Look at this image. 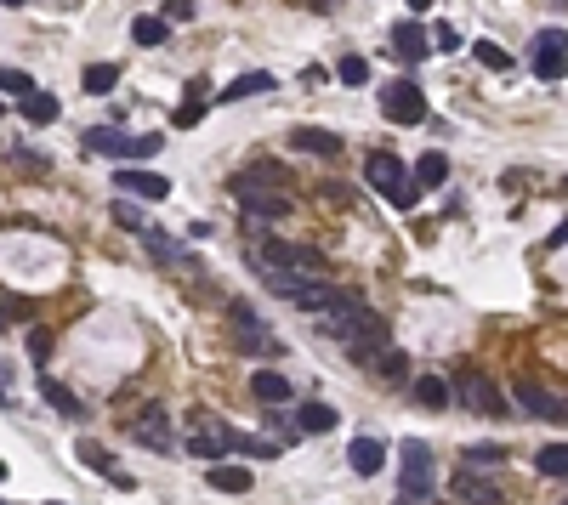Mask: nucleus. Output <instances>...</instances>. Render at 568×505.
Instances as JSON below:
<instances>
[{
    "mask_svg": "<svg viewBox=\"0 0 568 505\" xmlns=\"http://www.w3.org/2000/svg\"><path fill=\"white\" fill-rule=\"evenodd\" d=\"M364 182H370L381 199H392L398 210H415L421 205V193H426L421 182H409V171H404V159L398 154H370L364 159Z\"/></svg>",
    "mask_w": 568,
    "mask_h": 505,
    "instance_id": "f257e3e1",
    "label": "nucleus"
},
{
    "mask_svg": "<svg viewBox=\"0 0 568 505\" xmlns=\"http://www.w3.org/2000/svg\"><path fill=\"white\" fill-rule=\"evenodd\" d=\"M228 188H233V199H239V210H245V216H256V222H284V216H290V199H284V188H273V182H256L250 171H233Z\"/></svg>",
    "mask_w": 568,
    "mask_h": 505,
    "instance_id": "f03ea898",
    "label": "nucleus"
},
{
    "mask_svg": "<svg viewBox=\"0 0 568 505\" xmlns=\"http://www.w3.org/2000/svg\"><path fill=\"white\" fill-rule=\"evenodd\" d=\"M313 324H319V335H336V341H353L364 324H370V307L353 296V290H336V296L324 301V307H313Z\"/></svg>",
    "mask_w": 568,
    "mask_h": 505,
    "instance_id": "7ed1b4c3",
    "label": "nucleus"
},
{
    "mask_svg": "<svg viewBox=\"0 0 568 505\" xmlns=\"http://www.w3.org/2000/svg\"><path fill=\"white\" fill-rule=\"evenodd\" d=\"M381 114H387L392 125H421L426 120L421 86H409V80H387V86H381Z\"/></svg>",
    "mask_w": 568,
    "mask_h": 505,
    "instance_id": "20e7f679",
    "label": "nucleus"
},
{
    "mask_svg": "<svg viewBox=\"0 0 568 505\" xmlns=\"http://www.w3.org/2000/svg\"><path fill=\"white\" fill-rule=\"evenodd\" d=\"M228 318H233V330H239V335H233V347H239V352H256V358H262V352H273V358H279V341L267 335V324L250 313L245 301H233Z\"/></svg>",
    "mask_w": 568,
    "mask_h": 505,
    "instance_id": "39448f33",
    "label": "nucleus"
},
{
    "mask_svg": "<svg viewBox=\"0 0 568 505\" xmlns=\"http://www.w3.org/2000/svg\"><path fill=\"white\" fill-rule=\"evenodd\" d=\"M455 403L478 409V415H506V398H500V386L489 381V375H478V369H466L461 381H455Z\"/></svg>",
    "mask_w": 568,
    "mask_h": 505,
    "instance_id": "423d86ee",
    "label": "nucleus"
},
{
    "mask_svg": "<svg viewBox=\"0 0 568 505\" xmlns=\"http://www.w3.org/2000/svg\"><path fill=\"white\" fill-rule=\"evenodd\" d=\"M404 500H426L432 494V449H426L421 437H409L404 443Z\"/></svg>",
    "mask_w": 568,
    "mask_h": 505,
    "instance_id": "0eeeda50",
    "label": "nucleus"
},
{
    "mask_svg": "<svg viewBox=\"0 0 568 505\" xmlns=\"http://www.w3.org/2000/svg\"><path fill=\"white\" fill-rule=\"evenodd\" d=\"M534 74L540 80H563L568 74V29H546L534 40Z\"/></svg>",
    "mask_w": 568,
    "mask_h": 505,
    "instance_id": "6e6552de",
    "label": "nucleus"
},
{
    "mask_svg": "<svg viewBox=\"0 0 568 505\" xmlns=\"http://www.w3.org/2000/svg\"><path fill=\"white\" fill-rule=\"evenodd\" d=\"M114 188H120V193H137V199H165V193H171V182H165L160 171H137V165H120V171H114Z\"/></svg>",
    "mask_w": 568,
    "mask_h": 505,
    "instance_id": "1a4fd4ad",
    "label": "nucleus"
},
{
    "mask_svg": "<svg viewBox=\"0 0 568 505\" xmlns=\"http://www.w3.org/2000/svg\"><path fill=\"white\" fill-rule=\"evenodd\" d=\"M455 500H466V505H500L506 494H500V483H489L483 471H455Z\"/></svg>",
    "mask_w": 568,
    "mask_h": 505,
    "instance_id": "9d476101",
    "label": "nucleus"
},
{
    "mask_svg": "<svg viewBox=\"0 0 568 505\" xmlns=\"http://www.w3.org/2000/svg\"><path fill=\"white\" fill-rule=\"evenodd\" d=\"M392 52L409 57V63H426V52H432V35L421 29V18H404L398 29H392Z\"/></svg>",
    "mask_w": 568,
    "mask_h": 505,
    "instance_id": "9b49d317",
    "label": "nucleus"
},
{
    "mask_svg": "<svg viewBox=\"0 0 568 505\" xmlns=\"http://www.w3.org/2000/svg\"><path fill=\"white\" fill-rule=\"evenodd\" d=\"M131 432H137L142 443H148V449H160V454L177 449V437L165 432V409H160V403H148V409L137 415V426H131Z\"/></svg>",
    "mask_w": 568,
    "mask_h": 505,
    "instance_id": "f8f14e48",
    "label": "nucleus"
},
{
    "mask_svg": "<svg viewBox=\"0 0 568 505\" xmlns=\"http://www.w3.org/2000/svg\"><path fill=\"white\" fill-rule=\"evenodd\" d=\"M517 403H523L529 415H540V420H563V398L546 392L540 381H517Z\"/></svg>",
    "mask_w": 568,
    "mask_h": 505,
    "instance_id": "ddd939ff",
    "label": "nucleus"
},
{
    "mask_svg": "<svg viewBox=\"0 0 568 505\" xmlns=\"http://www.w3.org/2000/svg\"><path fill=\"white\" fill-rule=\"evenodd\" d=\"M290 148L319 154V159H336L341 154V137H336V131H319V125H296V131H290Z\"/></svg>",
    "mask_w": 568,
    "mask_h": 505,
    "instance_id": "4468645a",
    "label": "nucleus"
},
{
    "mask_svg": "<svg viewBox=\"0 0 568 505\" xmlns=\"http://www.w3.org/2000/svg\"><path fill=\"white\" fill-rule=\"evenodd\" d=\"M347 466H353L358 477H375V471L387 466V443H381V437H353V449H347Z\"/></svg>",
    "mask_w": 568,
    "mask_h": 505,
    "instance_id": "2eb2a0df",
    "label": "nucleus"
},
{
    "mask_svg": "<svg viewBox=\"0 0 568 505\" xmlns=\"http://www.w3.org/2000/svg\"><path fill=\"white\" fill-rule=\"evenodd\" d=\"M80 142H86V154H120V159H131V142H137V137H125V131H114V125H91Z\"/></svg>",
    "mask_w": 568,
    "mask_h": 505,
    "instance_id": "dca6fc26",
    "label": "nucleus"
},
{
    "mask_svg": "<svg viewBox=\"0 0 568 505\" xmlns=\"http://www.w3.org/2000/svg\"><path fill=\"white\" fill-rule=\"evenodd\" d=\"M74 454H80V466H97V471H108V483H114V488H131V477H125V471H114V454H108L103 443H91V437H80V443H74Z\"/></svg>",
    "mask_w": 568,
    "mask_h": 505,
    "instance_id": "f3484780",
    "label": "nucleus"
},
{
    "mask_svg": "<svg viewBox=\"0 0 568 505\" xmlns=\"http://www.w3.org/2000/svg\"><path fill=\"white\" fill-rule=\"evenodd\" d=\"M250 392H256V403H267V409L290 403V381H284V375H273V369H256V375H250Z\"/></svg>",
    "mask_w": 568,
    "mask_h": 505,
    "instance_id": "a211bd4d",
    "label": "nucleus"
},
{
    "mask_svg": "<svg viewBox=\"0 0 568 505\" xmlns=\"http://www.w3.org/2000/svg\"><path fill=\"white\" fill-rule=\"evenodd\" d=\"M205 477H211V488H222V494H245V488L256 483V471H245V466H228V460H216V466L205 471Z\"/></svg>",
    "mask_w": 568,
    "mask_h": 505,
    "instance_id": "6ab92c4d",
    "label": "nucleus"
},
{
    "mask_svg": "<svg viewBox=\"0 0 568 505\" xmlns=\"http://www.w3.org/2000/svg\"><path fill=\"white\" fill-rule=\"evenodd\" d=\"M273 86H279V80H273L267 69H256V74H239V80H233V86L222 91V103H245V97H262V91H273Z\"/></svg>",
    "mask_w": 568,
    "mask_h": 505,
    "instance_id": "aec40b11",
    "label": "nucleus"
},
{
    "mask_svg": "<svg viewBox=\"0 0 568 505\" xmlns=\"http://www.w3.org/2000/svg\"><path fill=\"white\" fill-rule=\"evenodd\" d=\"M449 398H455V386H449L444 375H421V381H415V403H421V409H449Z\"/></svg>",
    "mask_w": 568,
    "mask_h": 505,
    "instance_id": "412c9836",
    "label": "nucleus"
},
{
    "mask_svg": "<svg viewBox=\"0 0 568 505\" xmlns=\"http://www.w3.org/2000/svg\"><path fill=\"white\" fill-rule=\"evenodd\" d=\"M188 454H199V460H222L228 454V426H205V432L188 437Z\"/></svg>",
    "mask_w": 568,
    "mask_h": 505,
    "instance_id": "4be33fe9",
    "label": "nucleus"
},
{
    "mask_svg": "<svg viewBox=\"0 0 568 505\" xmlns=\"http://www.w3.org/2000/svg\"><path fill=\"white\" fill-rule=\"evenodd\" d=\"M57 114H63V103H57L52 91H29V97H23V120L29 125H52Z\"/></svg>",
    "mask_w": 568,
    "mask_h": 505,
    "instance_id": "5701e85b",
    "label": "nucleus"
},
{
    "mask_svg": "<svg viewBox=\"0 0 568 505\" xmlns=\"http://www.w3.org/2000/svg\"><path fill=\"white\" fill-rule=\"evenodd\" d=\"M233 454H250V460H279V443L273 437H250V432H228Z\"/></svg>",
    "mask_w": 568,
    "mask_h": 505,
    "instance_id": "b1692460",
    "label": "nucleus"
},
{
    "mask_svg": "<svg viewBox=\"0 0 568 505\" xmlns=\"http://www.w3.org/2000/svg\"><path fill=\"white\" fill-rule=\"evenodd\" d=\"M296 426H302L307 437H324V432H336V409H330V403H307L302 415H296Z\"/></svg>",
    "mask_w": 568,
    "mask_h": 505,
    "instance_id": "393cba45",
    "label": "nucleus"
},
{
    "mask_svg": "<svg viewBox=\"0 0 568 505\" xmlns=\"http://www.w3.org/2000/svg\"><path fill=\"white\" fill-rule=\"evenodd\" d=\"M415 182H421V188H444L449 182V154H421L415 159Z\"/></svg>",
    "mask_w": 568,
    "mask_h": 505,
    "instance_id": "a878e982",
    "label": "nucleus"
},
{
    "mask_svg": "<svg viewBox=\"0 0 568 505\" xmlns=\"http://www.w3.org/2000/svg\"><path fill=\"white\" fill-rule=\"evenodd\" d=\"M80 86H86V97H103V91H114V86H120V63H91Z\"/></svg>",
    "mask_w": 568,
    "mask_h": 505,
    "instance_id": "bb28decb",
    "label": "nucleus"
},
{
    "mask_svg": "<svg viewBox=\"0 0 568 505\" xmlns=\"http://www.w3.org/2000/svg\"><path fill=\"white\" fill-rule=\"evenodd\" d=\"M40 398H46V403H52V409H57V415H80V398H74V392H69V386H57V381H40Z\"/></svg>",
    "mask_w": 568,
    "mask_h": 505,
    "instance_id": "cd10ccee",
    "label": "nucleus"
},
{
    "mask_svg": "<svg viewBox=\"0 0 568 505\" xmlns=\"http://www.w3.org/2000/svg\"><path fill=\"white\" fill-rule=\"evenodd\" d=\"M165 35H171L165 18H137L131 23V40H137V46H165Z\"/></svg>",
    "mask_w": 568,
    "mask_h": 505,
    "instance_id": "c85d7f7f",
    "label": "nucleus"
},
{
    "mask_svg": "<svg viewBox=\"0 0 568 505\" xmlns=\"http://www.w3.org/2000/svg\"><path fill=\"white\" fill-rule=\"evenodd\" d=\"M534 466L546 471V477H568V443H546V449L534 454Z\"/></svg>",
    "mask_w": 568,
    "mask_h": 505,
    "instance_id": "c756f323",
    "label": "nucleus"
},
{
    "mask_svg": "<svg viewBox=\"0 0 568 505\" xmlns=\"http://www.w3.org/2000/svg\"><path fill=\"white\" fill-rule=\"evenodd\" d=\"M466 466H506L500 443H466Z\"/></svg>",
    "mask_w": 568,
    "mask_h": 505,
    "instance_id": "7c9ffc66",
    "label": "nucleus"
},
{
    "mask_svg": "<svg viewBox=\"0 0 568 505\" xmlns=\"http://www.w3.org/2000/svg\"><path fill=\"white\" fill-rule=\"evenodd\" d=\"M472 52H478V63H483V69H495V74H506V69H512V57H506V46H495V40H478Z\"/></svg>",
    "mask_w": 568,
    "mask_h": 505,
    "instance_id": "2f4dec72",
    "label": "nucleus"
},
{
    "mask_svg": "<svg viewBox=\"0 0 568 505\" xmlns=\"http://www.w3.org/2000/svg\"><path fill=\"white\" fill-rule=\"evenodd\" d=\"M29 91H35V80L23 69H0V97H29Z\"/></svg>",
    "mask_w": 568,
    "mask_h": 505,
    "instance_id": "473e14b6",
    "label": "nucleus"
},
{
    "mask_svg": "<svg viewBox=\"0 0 568 505\" xmlns=\"http://www.w3.org/2000/svg\"><path fill=\"white\" fill-rule=\"evenodd\" d=\"M199 120H205V103H199V91H194V97H188L182 108H171V125H177V131H188V125H199Z\"/></svg>",
    "mask_w": 568,
    "mask_h": 505,
    "instance_id": "72a5a7b5",
    "label": "nucleus"
},
{
    "mask_svg": "<svg viewBox=\"0 0 568 505\" xmlns=\"http://www.w3.org/2000/svg\"><path fill=\"white\" fill-rule=\"evenodd\" d=\"M336 80H341V86H364V80H370V63H364V57H341Z\"/></svg>",
    "mask_w": 568,
    "mask_h": 505,
    "instance_id": "f704fd0d",
    "label": "nucleus"
},
{
    "mask_svg": "<svg viewBox=\"0 0 568 505\" xmlns=\"http://www.w3.org/2000/svg\"><path fill=\"white\" fill-rule=\"evenodd\" d=\"M250 176H256V182H273V188H290V171H284V165H273V159H256V165H250Z\"/></svg>",
    "mask_w": 568,
    "mask_h": 505,
    "instance_id": "c9c22d12",
    "label": "nucleus"
},
{
    "mask_svg": "<svg viewBox=\"0 0 568 505\" xmlns=\"http://www.w3.org/2000/svg\"><path fill=\"white\" fill-rule=\"evenodd\" d=\"M375 369H381V375H392V381H404V375H409V358H404V352H381V358H375Z\"/></svg>",
    "mask_w": 568,
    "mask_h": 505,
    "instance_id": "e433bc0d",
    "label": "nucleus"
},
{
    "mask_svg": "<svg viewBox=\"0 0 568 505\" xmlns=\"http://www.w3.org/2000/svg\"><path fill=\"white\" fill-rule=\"evenodd\" d=\"M160 18H165V23H188V18H194V0H165Z\"/></svg>",
    "mask_w": 568,
    "mask_h": 505,
    "instance_id": "4c0bfd02",
    "label": "nucleus"
},
{
    "mask_svg": "<svg viewBox=\"0 0 568 505\" xmlns=\"http://www.w3.org/2000/svg\"><path fill=\"white\" fill-rule=\"evenodd\" d=\"M29 358H35V364H46V358H52V335H46V330L29 335Z\"/></svg>",
    "mask_w": 568,
    "mask_h": 505,
    "instance_id": "58836bf2",
    "label": "nucleus"
},
{
    "mask_svg": "<svg viewBox=\"0 0 568 505\" xmlns=\"http://www.w3.org/2000/svg\"><path fill=\"white\" fill-rule=\"evenodd\" d=\"M114 222H120V227H137V233H148V222H142V210H131V205H114Z\"/></svg>",
    "mask_w": 568,
    "mask_h": 505,
    "instance_id": "ea45409f",
    "label": "nucleus"
},
{
    "mask_svg": "<svg viewBox=\"0 0 568 505\" xmlns=\"http://www.w3.org/2000/svg\"><path fill=\"white\" fill-rule=\"evenodd\" d=\"M432 46H444V52H455V46H461V35H455V29H438V35H432Z\"/></svg>",
    "mask_w": 568,
    "mask_h": 505,
    "instance_id": "a19ab883",
    "label": "nucleus"
},
{
    "mask_svg": "<svg viewBox=\"0 0 568 505\" xmlns=\"http://www.w3.org/2000/svg\"><path fill=\"white\" fill-rule=\"evenodd\" d=\"M546 244H568V222H563V227H557V233H551V239H546Z\"/></svg>",
    "mask_w": 568,
    "mask_h": 505,
    "instance_id": "79ce46f5",
    "label": "nucleus"
},
{
    "mask_svg": "<svg viewBox=\"0 0 568 505\" xmlns=\"http://www.w3.org/2000/svg\"><path fill=\"white\" fill-rule=\"evenodd\" d=\"M409 12H432V0H409Z\"/></svg>",
    "mask_w": 568,
    "mask_h": 505,
    "instance_id": "37998d69",
    "label": "nucleus"
},
{
    "mask_svg": "<svg viewBox=\"0 0 568 505\" xmlns=\"http://www.w3.org/2000/svg\"><path fill=\"white\" fill-rule=\"evenodd\" d=\"M6 318H18V313H12V307H6V301H0V330H6Z\"/></svg>",
    "mask_w": 568,
    "mask_h": 505,
    "instance_id": "c03bdc74",
    "label": "nucleus"
},
{
    "mask_svg": "<svg viewBox=\"0 0 568 505\" xmlns=\"http://www.w3.org/2000/svg\"><path fill=\"white\" fill-rule=\"evenodd\" d=\"M0 6H23V0H0Z\"/></svg>",
    "mask_w": 568,
    "mask_h": 505,
    "instance_id": "a18cd8bd",
    "label": "nucleus"
},
{
    "mask_svg": "<svg viewBox=\"0 0 568 505\" xmlns=\"http://www.w3.org/2000/svg\"><path fill=\"white\" fill-rule=\"evenodd\" d=\"M0 483H6V460H0Z\"/></svg>",
    "mask_w": 568,
    "mask_h": 505,
    "instance_id": "49530a36",
    "label": "nucleus"
},
{
    "mask_svg": "<svg viewBox=\"0 0 568 505\" xmlns=\"http://www.w3.org/2000/svg\"><path fill=\"white\" fill-rule=\"evenodd\" d=\"M563 420H568V398H563Z\"/></svg>",
    "mask_w": 568,
    "mask_h": 505,
    "instance_id": "de8ad7c7",
    "label": "nucleus"
},
{
    "mask_svg": "<svg viewBox=\"0 0 568 505\" xmlns=\"http://www.w3.org/2000/svg\"><path fill=\"white\" fill-rule=\"evenodd\" d=\"M0 114H6V103H0Z\"/></svg>",
    "mask_w": 568,
    "mask_h": 505,
    "instance_id": "09e8293b",
    "label": "nucleus"
},
{
    "mask_svg": "<svg viewBox=\"0 0 568 505\" xmlns=\"http://www.w3.org/2000/svg\"><path fill=\"white\" fill-rule=\"evenodd\" d=\"M52 505H63V500H52Z\"/></svg>",
    "mask_w": 568,
    "mask_h": 505,
    "instance_id": "8fccbe9b",
    "label": "nucleus"
},
{
    "mask_svg": "<svg viewBox=\"0 0 568 505\" xmlns=\"http://www.w3.org/2000/svg\"><path fill=\"white\" fill-rule=\"evenodd\" d=\"M563 188H568V182H563Z\"/></svg>",
    "mask_w": 568,
    "mask_h": 505,
    "instance_id": "3c124183",
    "label": "nucleus"
},
{
    "mask_svg": "<svg viewBox=\"0 0 568 505\" xmlns=\"http://www.w3.org/2000/svg\"><path fill=\"white\" fill-rule=\"evenodd\" d=\"M563 505H568V500H563Z\"/></svg>",
    "mask_w": 568,
    "mask_h": 505,
    "instance_id": "603ef678",
    "label": "nucleus"
}]
</instances>
